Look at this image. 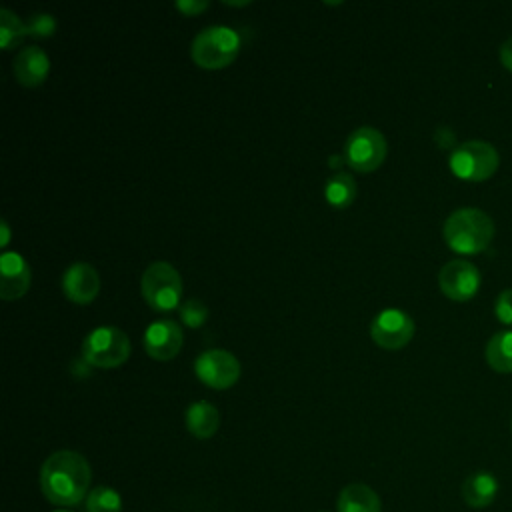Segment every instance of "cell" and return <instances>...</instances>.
Segmentation results:
<instances>
[{
    "label": "cell",
    "instance_id": "1",
    "mask_svg": "<svg viewBox=\"0 0 512 512\" xmlns=\"http://www.w3.org/2000/svg\"><path fill=\"white\" fill-rule=\"evenodd\" d=\"M92 472L80 452L58 450L40 468L42 494L56 506H74L88 496Z\"/></svg>",
    "mask_w": 512,
    "mask_h": 512
},
{
    "label": "cell",
    "instance_id": "2",
    "mask_svg": "<svg viewBox=\"0 0 512 512\" xmlns=\"http://www.w3.org/2000/svg\"><path fill=\"white\" fill-rule=\"evenodd\" d=\"M442 234L456 254H478L492 242L494 222L480 208H458L446 218Z\"/></svg>",
    "mask_w": 512,
    "mask_h": 512
},
{
    "label": "cell",
    "instance_id": "3",
    "mask_svg": "<svg viewBox=\"0 0 512 512\" xmlns=\"http://www.w3.org/2000/svg\"><path fill=\"white\" fill-rule=\"evenodd\" d=\"M238 52L240 36L228 26H208L200 30L190 44L192 62L204 70H222L230 66Z\"/></svg>",
    "mask_w": 512,
    "mask_h": 512
},
{
    "label": "cell",
    "instance_id": "4",
    "mask_svg": "<svg viewBox=\"0 0 512 512\" xmlns=\"http://www.w3.org/2000/svg\"><path fill=\"white\" fill-rule=\"evenodd\" d=\"M448 164L456 178L466 182H484L498 170L500 154L486 140H468L452 150Z\"/></svg>",
    "mask_w": 512,
    "mask_h": 512
},
{
    "label": "cell",
    "instance_id": "5",
    "mask_svg": "<svg viewBox=\"0 0 512 512\" xmlns=\"http://www.w3.org/2000/svg\"><path fill=\"white\" fill-rule=\"evenodd\" d=\"M130 356V340L116 326H98L82 342V360L88 366L110 370L122 366Z\"/></svg>",
    "mask_w": 512,
    "mask_h": 512
},
{
    "label": "cell",
    "instance_id": "6",
    "mask_svg": "<svg viewBox=\"0 0 512 512\" xmlns=\"http://www.w3.org/2000/svg\"><path fill=\"white\" fill-rule=\"evenodd\" d=\"M140 290L150 308L158 312H168L180 304L182 278L172 264L154 262L142 272Z\"/></svg>",
    "mask_w": 512,
    "mask_h": 512
},
{
    "label": "cell",
    "instance_id": "7",
    "mask_svg": "<svg viewBox=\"0 0 512 512\" xmlns=\"http://www.w3.org/2000/svg\"><path fill=\"white\" fill-rule=\"evenodd\" d=\"M388 152L386 138L372 126L356 128L344 144V160L356 172H374Z\"/></svg>",
    "mask_w": 512,
    "mask_h": 512
},
{
    "label": "cell",
    "instance_id": "8",
    "mask_svg": "<svg viewBox=\"0 0 512 512\" xmlns=\"http://www.w3.org/2000/svg\"><path fill=\"white\" fill-rule=\"evenodd\" d=\"M194 372L202 384L214 390H226L232 388L240 374L242 366L234 354L228 350H206L202 352L194 362Z\"/></svg>",
    "mask_w": 512,
    "mask_h": 512
},
{
    "label": "cell",
    "instance_id": "9",
    "mask_svg": "<svg viewBox=\"0 0 512 512\" xmlns=\"http://www.w3.org/2000/svg\"><path fill=\"white\" fill-rule=\"evenodd\" d=\"M480 272L478 268L462 258H454L446 262L438 272V286L442 294L454 302H466L476 296L480 288Z\"/></svg>",
    "mask_w": 512,
    "mask_h": 512
},
{
    "label": "cell",
    "instance_id": "10",
    "mask_svg": "<svg viewBox=\"0 0 512 512\" xmlns=\"http://www.w3.org/2000/svg\"><path fill=\"white\" fill-rule=\"evenodd\" d=\"M370 336L384 350H400L414 336V320L396 308L382 310L370 324Z\"/></svg>",
    "mask_w": 512,
    "mask_h": 512
},
{
    "label": "cell",
    "instance_id": "11",
    "mask_svg": "<svg viewBox=\"0 0 512 512\" xmlns=\"http://www.w3.org/2000/svg\"><path fill=\"white\" fill-rule=\"evenodd\" d=\"M184 342V334L178 322L162 318L152 322L144 332V350L150 358L166 362L172 360Z\"/></svg>",
    "mask_w": 512,
    "mask_h": 512
},
{
    "label": "cell",
    "instance_id": "12",
    "mask_svg": "<svg viewBox=\"0 0 512 512\" xmlns=\"http://www.w3.org/2000/svg\"><path fill=\"white\" fill-rule=\"evenodd\" d=\"M62 292L74 304H90L100 292V276L96 268L86 262L72 264L62 276Z\"/></svg>",
    "mask_w": 512,
    "mask_h": 512
},
{
    "label": "cell",
    "instance_id": "13",
    "mask_svg": "<svg viewBox=\"0 0 512 512\" xmlns=\"http://www.w3.org/2000/svg\"><path fill=\"white\" fill-rule=\"evenodd\" d=\"M32 282L30 264L18 252H4L0 258V298H22Z\"/></svg>",
    "mask_w": 512,
    "mask_h": 512
},
{
    "label": "cell",
    "instance_id": "14",
    "mask_svg": "<svg viewBox=\"0 0 512 512\" xmlns=\"http://www.w3.org/2000/svg\"><path fill=\"white\" fill-rule=\"evenodd\" d=\"M12 72L18 84L26 88H36L44 84L50 72V58L48 54L38 46H26L22 48L12 64Z\"/></svg>",
    "mask_w": 512,
    "mask_h": 512
},
{
    "label": "cell",
    "instance_id": "15",
    "mask_svg": "<svg viewBox=\"0 0 512 512\" xmlns=\"http://www.w3.org/2000/svg\"><path fill=\"white\" fill-rule=\"evenodd\" d=\"M498 494V480L492 472L478 470L462 484V498L470 508H488Z\"/></svg>",
    "mask_w": 512,
    "mask_h": 512
},
{
    "label": "cell",
    "instance_id": "16",
    "mask_svg": "<svg viewBox=\"0 0 512 512\" xmlns=\"http://www.w3.org/2000/svg\"><path fill=\"white\" fill-rule=\"evenodd\" d=\"M338 512H382L378 494L366 484H348L336 500Z\"/></svg>",
    "mask_w": 512,
    "mask_h": 512
},
{
    "label": "cell",
    "instance_id": "17",
    "mask_svg": "<svg viewBox=\"0 0 512 512\" xmlns=\"http://www.w3.org/2000/svg\"><path fill=\"white\" fill-rule=\"evenodd\" d=\"M220 426V414L210 402L198 400L186 408V428L194 438L206 440L216 434Z\"/></svg>",
    "mask_w": 512,
    "mask_h": 512
},
{
    "label": "cell",
    "instance_id": "18",
    "mask_svg": "<svg viewBox=\"0 0 512 512\" xmlns=\"http://www.w3.org/2000/svg\"><path fill=\"white\" fill-rule=\"evenodd\" d=\"M486 362L494 372L510 374L512 372V332H496L486 344Z\"/></svg>",
    "mask_w": 512,
    "mask_h": 512
},
{
    "label": "cell",
    "instance_id": "19",
    "mask_svg": "<svg viewBox=\"0 0 512 512\" xmlns=\"http://www.w3.org/2000/svg\"><path fill=\"white\" fill-rule=\"evenodd\" d=\"M324 196H326V202L338 210L342 208H348L354 198H356V182L350 174L346 172H336L332 174L328 180H326V186H324Z\"/></svg>",
    "mask_w": 512,
    "mask_h": 512
},
{
    "label": "cell",
    "instance_id": "20",
    "mask_svg": "<svg viewBox=\"0 0 512 512\" xmlns=\"http://www.w3.org/2000/svg\"><path fill=\"white\" fill-rule=\"evenodd\" d=\"M28 36L26 24L8 8L0 10V46L4 50H12Z\"/></svg>",
    "mask_w": 512,
    "mask_h": 512
},
{
    "label": "cell",
    "instance_id": "21",
    "mask_svg": "<svg viewBox=\"0 0 512 512\" xmlns=\"http://www.w3.org/2000/svg\"><path fill=\"white\" fill-rule=\"evenodd\" d=\"M86 512H122V498L110 486H96L86 496Z\"/></svg>",
    "mask_w": 512,
    "mask_h": 512
},
{
    "label": "cell",
    "instance_id": "22",
    "mask_svg": "<svg viewBox=\"0 0 512 512\" xmlns=\"http://www.w3.org/2000/svg\"><path fill=\"white\" fill-rule=\"evenodd\" d=\"M26 30H28V36L32 38H50L56 32V20L52 14L38 12L26 20Z\"/></svg>",
    "mask_w": 512,
    "mask_h": 512
},
{
    "label": "cell",
    "instance_id": "23",
    "mask_svg": "<svg viewBox=\"0 0 512 512\" xmlns=\"http://www.w3.org/2000/svg\"><path fill=\"white\" fill-rule=\"evenodd\" d=\"M180 320L190 328H200L208 320V308L200 300H188L180 306Z\"/></svg>",
    "mask_w": 512,
    "mask_h": 512
},
{
    "label": "cell",
    "instance_id": "24",
    "mask_svg": "<svg viewBox=\"0 0 512 512\" xmlns=\"http://www.w3.org/2000/svg\"><path fill=\"white\" fill-rule=\"evenodd\" d=\"M494 314L502 324L512 326V288H506L498 294L494 302Z\"/></svg>",
    "mask_w": 512,
    "mask_h": 512
},
{
    "label": "cell",
    "instance_id": "25",
    "mask_svg": "<svg viewBox=\"0 0 512 512\" xmlns=\"http://www.w3.org/2000/svg\"><path fill=\"white\" fill-rule=\"evenodd\" d=\"M184 16H196L200 12H204L210 4L206 0H180L174 4Z\"/></svg>",
    "mask_w": 512,
    "mask_h": 512
},
{
    "label": "cell",
    "instance_id": "26",
    "mask_svg": "<svg viewBox=\"0 0 512 512\" xmlns=\"http://www.w3.org/2000/svg\"><path fill=\"white\" fill-rule=\"evenodd\" d=\"M434 138H436V142H438V146L440 148H450L452 144H454V132L450 130V128H446V126H440L438 130H436V134H434Z\"/></svg>",
    "mask_w": 512,
    "mask_h": 512
},
{
    "label": "cell",
    "instance_id": "27",
    "mask_svg": "<svg viewBox=\"0 0 512 512\" xmlns=\"http://www.w3.org/2000/svg\"><path fill=\"white\" fill-rule=\"evenodd\" d=\"M500 62L506 70L512 72V36L500 46Z\"/></svg>",
    "mask_w": 512,
    "mask_h": 512
},
{
    "label": "cell",
    "instance_id": "28",
    "mask_svg": "<svg viewBox=\"0 0 512 512\" xmlns=\"http://www.w3.org/2000/svg\"><path fill=\"white\" fill-rule=\"evenodd\" d=\"M0 230H2L0 246H2V248H6V246H8V242H10V228H8V222H6V220H2V222H0Z\"/></svg>",
    "mask_w": 512,
    "mask_h": 512
},
{
    "label": "cell",
    "instance_id": "29",
    "mask_svg": "<svg viewBox=\"0 0 512 512\" xmlns=\"http://www.w3.org/2000/svg\"><path fill=\"white\" fill-rule=\"evenodd\" d=\"M340 160H342L340 156H330V166H332V168H334V166L338 168V166H340Z\"/></svg>",
    "mask_w": 512,
    "mask_h": 512
},
{
    "label": "cell",
    "instance_id": "30",
    "mask_svg": "<svg viewBox=\"0 0 512 512\" xmlns=\"http://www.w3.org/2000/svg\"><path fill=\"white\" fill-rule=\"evenodd\" d=\"M54 512H68V510H54Z\"/></svg>",
    "mask_w": 512,
    "mask_h": 512
}]
</instances>
